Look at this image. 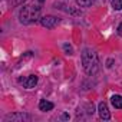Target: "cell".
I'll list each match as a JSON object with an SVG mask.
<instances>
[{
	"instance_id": "6",
	"label": "cell",
	"mask_w": 122,
	"mask_h": 122,
	"mask_svg": "<svg viewBox=\"0 0 122 122\" xmlns=\"http://www.w3.org/2000/svg\"><path fill=\"white\" fill-rule=\"evenodd\" d=\"M98 112H99L101 119H103V121H109V119H111V113H109L108 105H106L105 102H99V105H98Z\"/></svg>"
},
{
	"instance_id": "12",
	"label": "cell",
	"mask_w": 122,
	"mask_h": 122,
	"mask_svg": "<svg viewBox=\"0 0 122 122\" xmlns=\"http://www.w3.org/2000/svg\"><path fill=\"white\" fill-rule=\"evenodd\" d=\"M118 33H119V35H122V23H121V25H119V27H118Z\"/></svg>"
},
{
	"instance_id": "11",
	"label": "cell",
	"mask_w": 122,
	"mask_h": 122,
	"mask_svg": "<svg viewBox=\"0 0 122 122\" xmlns=\"http://www.w3.org/2000/svg\"><path fill=\"white\" fill-rule=\"evenodd\" d=\"M63 49H65V52H66V55H72L73 53V50H72V47L68 45V43H65L63 45Z\"/></svg>"
},
{
	"instance_id": "13",
	"label": "cell",
	"mask_w": 122,
	"mask_h": 122,
	"mask_svg": "<svg viewBox=\"0 0 122 122\" xmlns=\"http://www.w3.org/2000/svg\"><path fill=\"white\" fill-rule=\"evenodd\" d=\"M43 2H45V0H39V3H43Z\"/></svg>"
},
{
	"instance_id": "5",
	"label": "cell",
	"mask_w": 122,
	"mask_h": 122,
	"mask_svg": "<svg viewBox=\"0 0 122 122\" xmlns=\"http://www.w3.org/2000/svg\"><path fill=\"white\" fill-rule=\"evenodd\" d=\"M57 17H55V16H43L42 19H40V25L43 26V27H46V29H53L56 25H57Z\"/></svg>"
},
{
	"instance_id": "9",
	"label": "cell",
	"mask_w": 122,
	"mask_h": 122,
	"mask_svg": "<svg viewBox=\"0 0 122 122\" xmlns=\"http://www.w3.org/2000/svg\"><path fill=\"white\" fill-rule=\"evenodd\" d=\"M76 3L81 7H89V6H92L95 3V0H76Z\"/></svg>"
},
{
	"instance_id": "4",
	"label": "cell",
	"mask_w": 122,
	"mask_h": 122,
	"mask_svg": "<svg viewBox=\"0 0 122 122\" xmlns=\"http://www.w3.org/2000/svg\"><path fill=\"white\" fill-rule=\"evenodd\" d=\"M19 82H20V85H22L23 88H26V89H32V88H35L36 83H37V76H36V75H29V76L20 78Z\"/></svg>"
},
{
	"instance_id": "10",
	"label": "cell",
	"mask_w": 122,
	"mask_h": 122,
	"mask_svg": "<svg viewBox=\"0 0 122 122\" xmlns=\"http://www.w3.org/2000/svg\"><path fill=\"white\" fill-rule=\"evenodd\" d=\"M112 7H113V10H121L122 9V0H112Z\"/></svg>"
},
{
	"instance_id": "7",
	"label": "cell",
	"mask_w": 122,
	"mask_h": 122,
	"mask_svg": "<svg viewBox=\"0 0 122 122\" xmlns=\"http://www.w3.org/2000/svg\"><path fill=\"white\" fill-rule=\"evenodd\" d=\"M39 109H40L42 112H49V111L53 109V103L49 102V101H46V99H42V101L39 102Z\"/></svg>"
},
{
	"instance_id": "1",
	"label": "cell",
	"mask_w": 122,
	"mask_h": 122,
	"mask_svg": "<svg viewBox=\"0 0 122 122\" xmlns=\"http://www.w3.org/2000/svg\"><path fill=\"white\" fill-rule=\"evenodd\" d=\"M82 65L88 75H95L99 71V60H98V55L95 50L85 49L82 52Z\"/></svg>"
},
{
	"instance_id": "3",
	"label": "cell",
	"mask_w": 122,
	"mask_h": 122,
	"mask_svg": "<svg viewBox=\"0 0 122 122\" xmlns=\"http://www.w3.org/2000/svg\"><path fill=\"white\" fill-rule=\"evenodd\" d=\"M30 119H32V116H30L29 113H23V112L9 113V115H6V118H5L6 122H9V121H12V122H29Z\"/></svg>"
},
{
	"instance_id": "2",
	"label": "cell",
	"mask_w": 122,
	"mask_h": 122,
	"mask_svg": "<svg viewBox=\"0 0 122 122\" xmlns=\"http://www.w3.org/2000/svg\"><path fill=\"white\" fill-rule=\"evenodd\" d=\"M19 19H20V23H23V25H30V23L39 20L40 19V7L33 6V5L22 7V10L19 13Z\"/></svg>"
},
{
	"instance_id": "8",
	"label": "cell",
	"mask_w": 122,
	"mask_h": 122,
	"mask_svg": "<svg viewBox=\"0 0 122 122\" xmlns=\"http://www.w3.org/2000/svg\"><path fill=\"white\" fill-rule=\"evenodd\" d=\"M111 102H112L113 108L122 109V96H121V95H113V96L111 98Z\"/></svg>"
}]
</instances>
